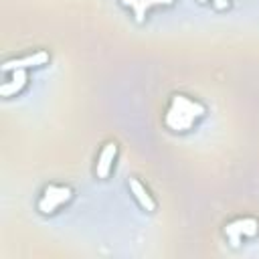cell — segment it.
<instances>
[{"mask_svg":"<svg viewBox=\"0 0 259 259\" xmlns=\"http://www.w3.org/2000/svg\"><path fill=\"white\" fill-rule=\"evenodd\" d=\"M206 103L182 91H174L162 113V123L170 134H188L206 117Z\"/></svg>","mask_w":259,"mask_h":259,"instance_id":"cell-1","label":"cell"},{"mask_svg":"<svg viewBox=\"0 0 259 259\" xmlns=\"http://www.w3.org/2000/svg\"><path fill=\"white\" fill-rule=\"evenodd\" d=\"M73 198H75L73 186L63 184V182H49L38 192V198L34 202V208L42 217H55L61 208L69 206Z\"/></svg>","mask_w":259,"mask_h":259,"instance_id":"cell-2","label":"cell"},{"mask_svg":"<svg viewBox=\"0 0 259 259\" xmlns=\"http://www.w3.org/2000/svg\"><path fill=\"white\" fill-rule=\"evenodd\" d=\"M223 235L231 247H241L247 241L259 237V219L253 214H239L223 225Z\"/></svg>","mask_w":259,"mask_h":259,"instance_id":"cell-3","label":"cell"},{"mask_svg":"<svg viewBox=\"0 0 259 259\" xmlns=\"http://www.w3.org/2000/svg\"><path fill=\"white\" fill-rule=\"evenodd\" d=\"M119 158V144L117 140H107L101 144L97 156H95V164H93V176L97 180H107L117 164Z\"/></svg>","mask_w":259,"mask_h":259,"instance_id":"cell-4","label":"cell"},{"mask_svg":"<svg viewBox=\"0 0 259 259\" xmlns=\"http://www.w3.org/2000/svg\"><path fill=\"white\" fill-rule=\"evenodd\" d=\"M51 63V53L47 49H34V51H28L24 55H18V57H12V59H6L2 63V71L4 73H10V71H16V69H24V71H30V69H42Z\"/></svg>","mask_w":259,"mask_h":259,"instance_id":"cell-5","label":"cell"},{"mask_svg":"<svg viewBox=\"0 0 259 259\" xmlns=\"http://www.w3.org/2000/svg\"><path fill=\"white\" fill-rule=\"evenodd\" d=\"M130 14L132 18L142 24L148 20V16L152 14V10L156 8H170L176 4V0H117Z\"/></svg>","mask_w":259,"mask_h":259,"instance_id":"cell-6","label":"cell"},{"mask_svg":"<svg viewBox=\"0 0 259 259\" xmlns=\"http://www.w3.org/2000/svg\"><path fill=\"white\" fill-rule=\"evenodd\" d=\"M127 190L132 194V198L136 200V204L144 210V212H156L158 210V200L152 194V190L138 178V176H130L127 178Z\"/></svg>","mask_w":259,"mask_h":259,"instance_id":"cell-7","label":"cell"},{"mask_svg":"<svg viewBox=\"0 0 259 259\" xmlns=\"http://www.w3.org/2000/svg\"><path fill=\"white\" fill-rule=\"evenodd\" d=\"M28 71L24 69H16V71H10L8 73V79L2 81L0 85V95L10 99V97H18L26 87H28Z\"/></svg>","mask_w":259,"mask_h":259,"instance_id":"cell-8","label":"cell"},{"mask_svg":"<svg viewBox=\"0 0 259 259\" xmlns=\"http://www.w3.org/2000/svg\"><path fill=\"white\" fill-rule=\"evenodd\" d=\"M217 12H227L231 8V0H210L208 2Z\"/></svg>","mask_w":259,"mask_h":259,"instance_id":"cell-9","label":"cell"},{"mask_svg":"<svg viewBox=\"0 0 259 259\" xmlns=\"http://www.w3.org/2000/svg\"><path fill=\"white\" fill-rule=\"evenodd\" d=\"M198 4H206V2H210V0H196Z\"/></svg>","mask_w":259,"mask_h":259,"instance_id":"cell-10","label":"cell"}]
</instances>
